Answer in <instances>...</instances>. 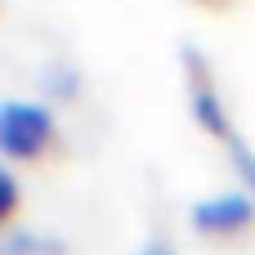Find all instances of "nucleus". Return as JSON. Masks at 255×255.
Segmentation results:
<instances>
[{
  "label": "nucleus",
  "instance_id": "0eeeda50",
  "mask_svg": "<svg viewBox=\"0 0 255 255\" xmlns=\"http://www.w3.org/2000/svg\"><path fill=\"white\" fill-rule=\"evenodd\" d=\"M139 255H179V251H175L166 238H148V242L139 247Z\"/></svg>",
  "mask_w": 255,
  "mask_h": 255
},
{
  "label": "nucleus",
  "instance_id": "39448f33",
  "mask_svg": "<svg viewBox=\"0 0 255 255\" xmlns=\"http://www.w3.org/2000/svg\"><path fill=\"white\" fill-rule=\"evenodd\" d=\"M4 255H67L63 238L36 233V229H9L4 233Z\"/></svg>",
  "mask_w": 255,
  "mask_h": 255
},
{
  "label": "nucleus",
  "instance_id": "f257e3e1",
  "mask_svg": "<svg viewBox=\"0 0 255 255\" xmlns=\"http://www.w3.org/2000/svg\"><path fill=\"white\" fill-rule=\"evenodd\" d=\"M179 58H184V76H188V99H193V117L215 134V139H224L229 143V152H233V161H238V170H242V179L255 188V148L242 139V130L233 126V117H229V108H224V94H220V85H215V72H211V58L188 40L184 49H179Z\"/></svg>",
  "mask_w": 255,
  "mask_h": 255
},
{
  "label": "nucleus",
  "instance_id": "423d86ee",
  "mask_svg": "<svg viewBox=\"0 0 255 255\" xmlns=\"http://www.w3.org/2000/svg\"><path fill=\"white\" fill-rule=\"evenodd\" d=\"M13 211H18V175L0 170V215H13Z\"/></svg>",
  "mask_w": 255,
  "mask_h": 255
},
{
  "label": "nucleus",
  "instance_id": "7ed1b4c3",
  "mask_svg": "<svg viewBox=\"0 0 255 255\" xmlns=\"http://www.w3.org/2000/svg\"><path fill=\"white\" fill-rule=\"evenodd\" d=\"M188 215H193V229H202V233H220V238L242 233L255 220V193L251 188H215V193L197 197Z\"/></svg>",
  "mask_w": 255,
  "mask_h": 255
},
{
  "label": "nucleus",
  "instance_id": "f03ea898",
  "mask_svg": "<svg viewBox=\"0 0 255 255\" xmlns=\"http://www.w3.org/2000/svg\"><path fill=\"white\" fill-rule=\"evenodd\" d=\"M54 134H58V121H54L49 103H36V99H4L0 103V148H4V157L31 161L54 143Z\"/></svg>",
  "mask_w": 255,
  "mask_h": 255
},
{
  "label": "nucleus",
  "instance_id": "20e7f679",
  "mask_svg": "<svg viewBox=\"0 0 255 255\" xmlns=\"http://www.w3.org/2000/svg\"><path fill=\"white\" fill-rule=\"evenodd\" d=\"M40 94H45V99H58V103L76 99V94H81V72H76V63H63V58L45 63V67H40Z\"/></svg>",
  "mask_w": 255,
  "mask_h": 255
}]
</instances>
